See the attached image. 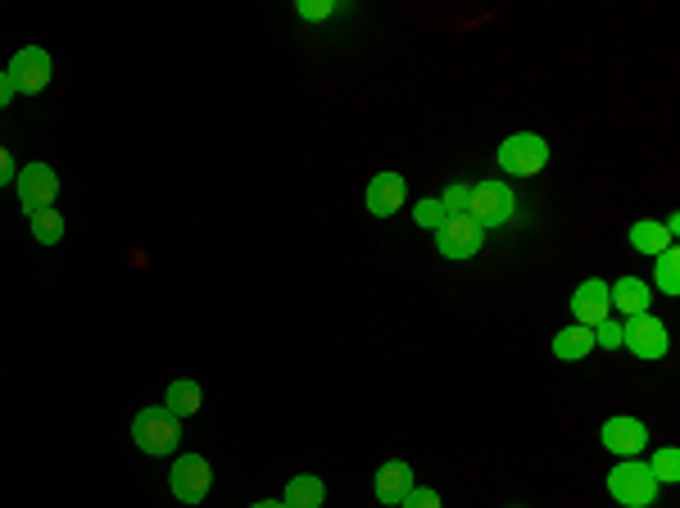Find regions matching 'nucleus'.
Here are the masks:
<instances>
[{"instance_id": "12", "label": "nucleus", "mask_w": 680, "mask_h": 508, "mask_svg": "<svg viewBox=\"0 0 680 508\" xmlns=\"http://www.w3.org/2000/svg\"><path fill=\"white\" fill-rule=\"evenodd\" d=\"M367 209H373L377 218H386V214H399V204L409 200V182L399 173H377L373 182H367Z\"/></svg>"}, {"instance_id": "21", "label": "nucleus", "mask_w": 680, "mask_h": 508, "mask_svg": "<svg viewBox=\"0 0 680 508\" xmlns=\"http://www.w3.org/2000/svg\"><path fill=\"white\" fill-rule=\"evenodd\" d=\"M648 472L658 476V486L680 482V450H671V445H667V450H658V454H654V463H648Z\"/></svg>"}, {"instance_id": "17", "label": "nucleus", "mask_w": 680, "mask_h": 508, "mask_svg": "<svg viewBox=\"0 0 680 508\" xmlns=\"http://www.w3.org/2000/svg\"><path fill=\"white\" fill-rule=\"evenodd\" d=\"M590 350H595V332H590V327H563V332L553 336V354H559L563 364H581Z\"/></svg>"}, {"instance_id": "11", "label": "nucleus", "mask_w": 680, "mask_h": 508, "mask_svg": "<svg viewBox=\"0 0 680 508\" xmlns=\"http://www.w3.org/2000/svg\"><path fill=\"white\" fill-rule=\"evenodd\" d=\"M572 314H576V327H599L603 318H612V305H608V282L590 277L572 291Z\"/></svg>"}, {"instance_id": "20", "label": "nucleus", "mask_w": 680, "mask_h": 508, "mask_svg": "<svg viewBox=\"0 0 680 508\" xmlns=\"http://www.w3.org/2000/svg\"><path fill=\"white\" fill-rule=\"evenodd\" d=\"M658 291L663 295H680V259H676V246H667L658 255Z\"/></svg>"}, {"instance_id": "15", "label": "nucleus", "mask_w": 680, "mask_h": 508, "mask_svg": "<svg viewBox=\"0 0 680 508\" xmlns=\"http://www.w3.org/2000/svg\"><path fill=\"white\" fill-rule=\"evenodd\" d=\"M286 508H323L327 504V486H323V476L314 472H300L286 482V495H282Z\"/></svg>"}, {"instance_id": "26", "label": "nucleus", "mask_w": 680, "mask_h": 508, "mask_svg": "<svg viewBox=\"0 0 680 508\" xmlns=\"http://www.w3.org/2000/svg\"><path fill=\"white\" fill-rule=\"evenodd\" d=\"M399 508H445V504H441V495H436V491H426V486H413V491H409V499L399 504Z\"/></svg>"}, {"instance_id": "7", "label": "nucleus", "mask_w": 680, "mask_h": 508, "mask_svg": "<svg viewBox=\"0 0 680 508\" xmlns=\"http://www.w3.org/2000/svg\"><path fill=\"white\" fill-rule=\"evenodd\" d=\"M14 191H19V204L27 209V214H37V209L55 204V196H59V173H55L50 164H27V168H19V177H14Z\"/></svg>"}, {"instance_id": "5", "label": "nucleus", "mask_w": 680, "mask_h": 508, "mask_svg": "<svg viewBox=\"0 0 680 508\" xmlns=\"http://www.w3.org/2000/svg\"><path fill=\"white\" fill-rule=\"evenodd\" d=\"M622 345H626L635 358H663V354L671 350L667 322L654 318V314H635L631 322H622Z\"/></svg>"}, {"instance_id": "14", "label": "nucleus", "mask_w": 680, "mask_h": 508, "mask_svg": "<svg viewBox=\"0 0 680 508\" xmlns=\"http://www.w3.org/2000/svg\"><path fill=\"white\" fill-rule=\"evenodd\" d=\"M648 300H654V286H648L644 277H617V286H608V305L617 314H648Z\"/></svg>"}, {"instance_id": "6", "label": "nucleus", "mask_w": 680, "mask_h": 508, "mask_svg": "<svg viewBox=\"0 0 680 508\" xmlns=\"http://www.w3.org/2000/svg\"><path fill=\"white\" fill-rule=\"evenodd\" d=\"M213 486V472H209V459L204 454H181L173 468H168V491L181 499V504H200Z\"/></svg>"}, {"instance_id": "27", "label": "nucleus", "mask_w": 680, "mask_h": 508, "mask_svg": "<svg viewBox=\"0 0 680 508\" xmlns=\"http://www.w3.org/2000/svg\"><path fill=\"white\" fill-rule=\"evenodd\" d=\"M19 177V164H14V155L5 151V145H0V187H10Z\"/></svg>"}, {"instance_id": "19", "label": "nucleus", "mask_w": 680, "mask_h": 508, "mask_svg": "<svg viewBox=\"0 0 680 508\" xmlns=\"http://www.w3.org/2000/svg\"><path fill=\"white\" fill-rule=\"evenodd\" d=\"M27 227H33V236L42 246H55L59 236H65V214H59L55 204H46V209H37V214H27Z\"/></svg>"}, {"instance_id": "9", "label": "nucleus", "mask_w": 680, "mask_h": 508, "mask_svg": "<svg viewBox=\"0 0 680 508\" xmlns=\"http://www.w3.org/2000/svg\"><path fill=\"white\" fill-rule=\"evenodd\" d=\"M436 241H441V255H445V259H472V255H481L485 232H481L468 214H449V218L436 227Z\"/></svg>"}, {"instance_id": "4", "label": "nucleus", "mask_w": 680, "mask_h": 508, "mask_svg": "<svg viewBox=\"0 0 680 508\" xmlns=\"http://www.w3.org/2000/svg\"><path fill=\"white\" fill-rule=\"evenodd\" d=\"M517 214V200L504 182H481L472 187V204H468V218L485 232V227H504L508 218Z\"/></svg>"}, {"instance_id": "10", "label": "nucleus", "mask_w": 680, "mask_h": 508, "mask_svg": "<svg viewBox=\"0 0 680 508\" xmlns=\"http://www.w3.org/2000/svg\"><path fill=\"white\" fill-rule=\"evenodd\" d=\"M599 440L617 459H635V454L648 450V427L640 423V417H608V423L599 427Z\"/></svg>"}, {"instance_id": "25", "label": "nucleus", "mask_w": 680, "mask_h": 508, "mask_svg": "<svg viewBox=\"0 0 680 508\" xmlns=\"http://www.w3.org/2000/svg\"><path fill=\"white\" fill-rule=\"evenodd\" d=\"M590 332H595V345H603V350L622 345V322H617V318H603L599 327H590Z\"/></svg>"}, {"instance_id": "8", "label": "nucleus", "mask_w": 680, "mask_h": 508, "mask_svg": "<svg viewBox=\"0 0 680 508\" xmlns=\"http://www.w3.org/2000/svg\"><path fill=\"white\" fill-rule=\"evenodd\" d=\"M10 78H14V86H19L23 96H37V92H46V86H50L55 64H50V55L42 46H23L10 59Z\"/></svg>"}, {"instance_id": "29", "label": "nucleus", "mask_w": 680, "mask_h": 508, "mask_svg": "<svg viewBox=\"0 0 680 508\" xmlns=\"http://www.w3.org/2000/svg\"><path fill=\"white\" fill-rule=\"evenodd\" d=\"M250 508H286L282 499H259V504H250Z\"/></svg>"}, {"instance_id": "22", "label": "nucleus", "mask_w": 680, "mask_h": 508, "mask_svg": "<svg viewBox=\"0 0 680 508\" xmlns=\"http://www.w3.org/2000/svg\"><path fill=\"white\" fill-rule=\"evenodd\" d=\"M445 218H449V214L441 209V200H436V196H426V200H418V204H413V223H418V227H426V232H436Z\"/></svg>"}, {"instance_id": "28", "label": "nucleus", "mask_w": 680, "mask_h": 508, "mask_svg": "<svg viewBox=\"0 0 680 508\" xmlns=\"http://www.w3.org/2000/svg\"><path fill=\"white\" fill-rule=\"evenodd\" d=\"M19 96V86H14V78H10V69H0V109H5L10 101Z\"/></svg>"}, {"instance_id": "1", "label": "nucleus", "mask_w": 680, "mask_h": 508, "mask_svg": "<svg viewBox=\"0 0 680 508\" xmlns=\"http://www.w3.org/2000/svg\"><path fill=\"white\" fill-rule=\"evenodd\" d=\"M132 440H137V450L141 454H154V459H164L177 450V440H181V423L164 409V404H154V409H141L132 417Z\"/></svg>"}, {"instance_id": "18", "label": "nucleus", "mask_w": 680, "mask_h": 508, "mask_svg": "<svg viewBox=\"0 0 680 508\" xmlns=\"http://www.w3.org/2000/svg\"><path fill=\"white\" fill-rule=\"evenodd\" d=\"M631 246H635L640 255H648V259H658V255L671 246V232H667L663 223H654V218H644V223L631 227Z\"/></svg>"}, {"instance_id": "3", "label": "nucleus", "mask_w": 680, "mask_h": 508, "mask_svg": "<svg viewBox=\"0 0 680 508\" xmlns=\"http://www.w3.org/2000/svg\"><path fill=\"white\" fill-rule=\"evenodd\" d=\"M544 164H549V145L536 132H513L500 145V168L513 173V177H536Z\"/></svg>"}, {"instance_id": "23", "label": "nucleus", "mask_w": 680, "mask_h": 508, "mask_svg": "<svg viewBox=\"0 0 680 508\" xmlns=\"http://www.w3.org/2000/svg\"><path fill=\"white\" fill-rule=\"evenodd\" d=\"M468 204H472V187H462V182L445 187V196H441V209H445V214H468Z\"/></svg>"}, {"instance_id": "16", "label": "nucleus", "mask_w": 680, "mask_h": 508, "mask_svg": "<svg viewBox=\"0 0 680 508\" xmlns=\"http://www.w3.org/2000/svg\"><path fill=\"white\" fill-rule=\"evenodd\" d=\"M200 404H204V395H200V381H191V377H181V381H173L168 391H164V409L177 417H196L200 413Z\"/></svg>"}, {"instance_id": "24", "label": "nucleus", "mask_w": 680, "mask_h": 508, "mask_svg": "<svg viewBox=\"0 0 680 508\" xmlns=\"http://www.w3.org/2000/svg\"><path fill=\"white\" fill-rule=\"evenodd\" d=\"M300 19H308V23H318V19H331V14H340L345 5H336V0H300Z\"/></svg>"}, {"instance_id": "2", "label": "nucleus", "mask_w": 680, "mask_h": 508, "mask_svg": "<svg viewBox=\"0 0 680 508\" xmlns=\"http://www.w3.org/2000/svg\"><path fill=\"white\" fill-rule=\"evenodd\" d=\"M658 476L648 472V463H635V459H626V463H617L612 472H608V495L622 504V508H648L658 499Z\"/></svg>"}, {"instance_id": "13", "label": "nucleus", "mask_w": 680, "mask_h": 508, "mask_svg": "<svg viewBox=\"0 0 680 508\" xmlns=\"http://www.w3.org/2000/svg\"><path fill=\"white\" fill-rule=\"evenodd\" d=\"M413 486H418V482H413V468H409L405 459H390V463H382V468H377V476H373V491H377V499H382V504H405Z\"/></svg>"}]
</instances>
